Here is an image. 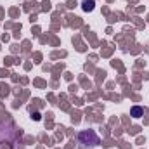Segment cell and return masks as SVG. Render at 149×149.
<instances>
[{"instance_id": "obj_4", "label": "cell", "mask_w": 149, "mask_h": 149, "mask_svg": "<svg viewBox=\"0 0 149 149\" xmlns=\"http://www.w3.org/2000/svg\"><path fill=\"white\" fill-rule=\"evenodd\" d=\"M94 9V0H85L83 2V10H92Z\"/></svg>"}, {"instance_id": "obj_1", "label": "cell", "mask_w": 149, "mask_h": 149, "mask_svg": "<svg viewBox=\"0 0 149 149\" xmlns=\"http://www.w3.org/2000/svg\"><path fill=\"white\" fill-rule=\"evenodd\" d=\"M23 132L14 125L12 120L0 121V149H17Z\"/></svg>"}, {"instance_id": "obj_2", "label": "cell", "mask_w": 149, "mask_h": 149, "mask_svg": "<svg viewBox=\"0 0 149 149\" xmlns=\"http://www.w3.org/2000/svg\"><path fill=\"white\" fill-rule=\"evenodd\" d=\"M78 142H80V146L85 149H94L99 146V135L94 132V130H81L80 134H78Z\"/></svg>"}, {"instance_id": "obj_3", "label": "cell", "mask_w": 149, "mask_h": 149, "mask_svg": "<svg viewBox=\"0 0 149 149\" xmlns=\"http://www.w3.org/2000/svg\"><path fill=\"white\" fill-rule=\"evenodd\" d=\"M142 114H144V109H142V108H139V106L132 108V116H134V118H141Z\"/></svg>"}]
</instances>
